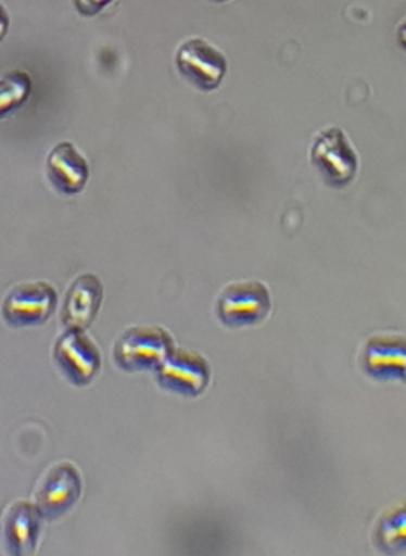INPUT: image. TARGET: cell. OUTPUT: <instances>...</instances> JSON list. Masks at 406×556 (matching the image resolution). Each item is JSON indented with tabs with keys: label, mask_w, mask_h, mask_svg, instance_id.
Returning <instances> with one entry per match:
<instances>
[{
	"label": "cell",
	"mask_w": 406,
	"mask_h": 556,
	"mask_svg": "<svg viewBox=\"0 0 406 556\" xmlns=\"http://www.w3.org/2000/svg\"><path fill=\"white\" fill-rule=\"evenodd\" d=\"M155 379L162 389L194 399L210 386V364L200 354L174 350L157 367Z\"/></svg>",
	"instance_id": "cell-6"
},
{
	"label": "cell",
	"mask_w": 406,
	"mask_h": 556,
	"mask_svg": "<svg viewBox=\"0 0 406 556\" xmlns=\"http://www.w3.org/2000/svg\"><path fill=\"white\" fill-rule=\"evenodd\" d=\"M47 174L60 193L77 194L89 180V164L73 142H61L48 155Z\"/></svg>",
	"instance_id": "cell-10"
},
{
	"label": "cell",
	"mask_w": 406,
	"mask_h": 556,
	"mask_svg": "<svg viewBox=\"0 0 406 556\" xmlns=\"http://www.w3.org/2000/svg\"><path fill=\"white\" fill-rule=\"evenodd\" d=\"M271 311V295L259 281L233 282L220 292L216 315L229 328L253 327Z\"/></svg>",
	"instance_id": "cell-2"
},
{
	"label": "cell",
	"mask_w": 406,
	"mask_h": 556,
	"mask_svg": "<svg viewBox=\"0 0 406 556\" xmlns=\"http://www.w3.org/2000/svg\"><path fill=\"white\" fill-rule=\"evenodd\" d=\"M214 2H229V0H214Z\"/></svg>",
	"instance_id": "cell-17"
},
{
	"label": "cell",
	"mask_w": 406,
	"mask_h": 556,
	"mask_svg": "<svg viewBox=\"0 0 406 556\" xmlns=\"http://www.w3.org/2000/svg\"><path fill=\"white\" fill-rule=\"evenodd\" d=\"M31 79L25 73H12L0 79V119L21 109L30 97Z\"/></svg>",
	"instance_id": "cell-14"
},
{
	"label": "cell",
	"mask_w": 406,
	"mask_h": 556,
	"mask_svg": "<svg viewBox=\"0 0 406 556\" xmlns=\"http://www.w3.org/2000/svg\"><path fill=\"white\" fill-rule=\"evenodd\" d=\"M83 493L79 471L73 464H60L51 468L37 491V507L41 517L60 519L67 513Z\"/></svg>",
	"instance_id": "cell-8"
},
{
	"label": "cell",
	"mask_w": 406,
	"mask_h": 556,
	"mask_svg": "<svg viewBox=\"0 0 406 556\" xmlns=\"http://www.w3.org/2000/svg\"><path fill=\"white\" fill-rule=\"evenodd\" d=\"M112 2L113 0H74V5L84 17H96Z\"/></svg>",
	"instance_id": "cell-15"
},
{
	"label": "cell",
	"mask_w": 406,
	"mask_h": 556,
	"mask_svg": "<svg viewBox=\"0 0 406 556\" xmlns=\"http://www.w3.org/2000/svg\"><path fill=\"white\" fill-rule=\"evenodd\" d=\"M376 546L385 553H396L405 546V510L403 506L386 510L373 530Z\"/></svg>",
	"instance_id": "cell-13"
},
{
	"label": "cell",
	"mask_w": 406,
	"mask_h": 556,
	"mask_svg": "<svg viewBox=\"0 0 406 556\" xmlns=\"http://www.w3.org/2000/svg\"><path fill=\"white\" fill-rule=\"evenodd\" d=\"M56 301V291L48 282H24L12 289L2 305V315L11 327H35L53 315Z\"/></svg>",
	"instance_id": "cell-7"
},
{
	"label": "cell",
	"mask_w": 406,
	"mask_h": 556,
	"mask_svg": "<svg viewBox=\"0 0 406 556\" xmlns=\"http://www.w3.org/2000/svg\"><path fill=\"white\" fill-rule=\"evenodd\" d=\"M41 513L37 504L18 501L5 517V542L12 555H25L37 545Z\"/></svg>",
	"instance_id": "cell-12"
},
{
	"label": "cell",
	"mask_w": 406,
	"mask_h": 556,
	"mask_svg": "<svg viewBox=\"0 0 406 556\" xmlns=\"http://www.w3.org/2000/svg\"><path fill=\"white\" fill-rule=\"evenodd\" d=\"M360 366L376 380L405 379V340L392 334L370 338L360 356Z\"/></svg>",
	"instance_id": "cell-9"
},
{
	"label": "cell",
	"mask_w": 406,
	"mask_h": 556,
	"mask_svg": "<svg viewBox=\"0 0 406 556\" xmlns=\"http://www.w3.org/2000/svg\"><path fill=\"white\" fill-rule=\"evenodd\" d=\"M54 363L73 386H89L102 366V357L83 328L69 327L54 344Z\"/></svg>",
	"instance_id": "cell-5"
},
{
	"label": "cell",
	"mask_w": 406,
	"mask_h": 556,
	"mask_svg": "<svg viewBox=\"0 0 406 556\" xmlns=\"http://www.w3.org/2000/svg\"><path fill=\"white\" fill-rule=\"evenodd\" d=\"M310 159L328 187H347L356 177L357 155L343 129L321 131L312 146Z\"/></svg>",
	"instance_id": "cell-3"
},
{
	"label": "cell",
	"mask_w": 406,
	"mask_h": 556,
	"mask_svg": "<svg viewBox=\"0 0 406 556\" xmlns=\"http://www.w3.org/2000/svg\"><path fill=\"white\" fill-rule=\"evenodd\" d=\"M103 301L102 282L97 276L83 275L67 292L63 321L69 327L87 328L99 314Z\"/></svg>",
	"instance_id": "cell-11"
},
{
	"label": "cell",
	"mask_w": 406,
	"mask_h": 556,
	"mask_svg": "<svg viewBox=\"0 0 406 556\" xmlns=\"http://www.w3.org/2000/svg\"><path fill=\"white\" fill-rule=\"evenodd\" d=\"M9 30V15L5 9L0 4V41L4 40L5 35Z\"/></svg>",
	"instance_id": "cell-16"
},
{
	"label": "cell",
	"mask_w": 406,
	"mask_h": 556,
	"mask_svg": "<svg viewBox=\"0 0 406 556\" xmlns=\"http://www.w3.org/2000/svg\"><path fill=\"white\" fill-rule=\"evenodd\" d=\"M178 73L203 92L217 89L227 73L226 56L201 38H191L178 48L175 56Z\"/></svg>",
	"instance_id": "cell-4"
},
{
	"label": "cell",
	"mask_w": 406,
	"mask_h": 556,
	"mask_svg": "<svg viewBox=\"0 0 406 556\" xmlns=\"http://www.w3.org/2000/svg\"><path fill=\"white\" fill-rule=\"evenodd\" d=\"M174 350V340L164 328L135 327L118 338L113 357L126 372H142L157 369Z\"/></svg>",
	"instance_id": "cell-1"
}]
</instances>
